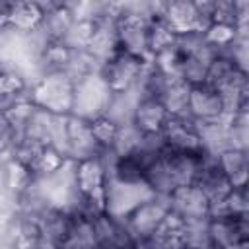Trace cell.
Instances as JSON below:
<instances>
[{"instance_id":"1","label":"cell","mask_w":249,"mask_h":249,"mask_svg":"<svg viewBox=\"0 0 249 249\" xmlns=\"http://www.w3.org/2000/svg\"><path fill=\"white\" fill-rule=\"evenodd\" d=\"M76 208L84 214L97 216L105 212V187H107V163L103 156H93L76 161Z\"/></svg>"},{"instance_id":"2","label":"cell","mask_w":249,"mask_h":249,"mask_svg":"<svg viewBox=\"0 0 249 249\" xmlns=\"http://www.w3.org/2000/svg\"><path fill=\"white\" fill-rule=\"evenodd\" d=\"M31 103L51 115H72L74 82L64 72H49L39 76L27 91Z\"/></svg>"},{"instance_id":"3","label":"cell","mask_w":249,"mask_h":249,"mask_svg":"<svg viewBox=\"0 0 249 249\" xmlns=\"http://www.w3.org/2000/svg\"><path fill=\"white\" fill-rule=\"evenodd\" d=\"M150 62V58H142L119 49L111 58L101 62L99 76L113 93H124L140 84Z\"/></svg>"},{"instance_id":"4","label":"cell","mask_w":249,"mask_h":249,"mask_svg":"<svg viewBox=\"0 0 249 249\" xmlns=\"http://www.w3.org/2000/svg\"><path fill=\"white\" fill-rule=\"evenodd\" d=\"M113 91L101 80L99 74L88 76L74 84V105L72 115L84 121H93L107 113Z\"/></svg>"},{"instance_id":"5","label":"cell","mask_w":249,"mask_h":249,"mask_svg":"<svg viewBox=\"0 0 249 249\" xmlns=\"http://www.w3.org/2000/svg\"><path fill=\"white\" fill-rule=\"evenodd\" d=\"M156 196L146 183H126L107 175L105 187V214L123 220L144 200Z\"/></svg>"},{"instance_id":"6","label":"cell","mask_w":249,"mask_h":249,"mask_svg":"<svg viewBox=\"0 0 249 249\" xmlns=\"http://www.w3.org/2000/svg\"><path fill=\"white\" fill-rule=\"evenodd\" d=\"M167 212H169L167 198L156 195V196L144 200L142 204H138L134 210H130L123 218V224L136 241H142V239L150 237L160 228V224L163 222Z\"/></svg>"},{"instance_id":"7","label":"cell","mask_w":249,"mask_h":249,"mask_svg":"<svg viewBox=\"0 0 249 249\" xmlns=\"http://www.w3.org/2000/svg\"><path fill=\"white\" fill-rule=\"evenodd\" d=\"M187 117L193 119L196 124H206V123H222L230 115L226 111V103L222 95L208 84H198V86H191Z\"/></svg>"},{"instance_id":"8","label":"cell","mask_w":249,"mask_h":249,"mask_svg":"<svg viewBox=\"0 0 249 249\" xmlns=\"http://www.w3.org/2000/svg\"><path fill=\"white\" fill-rule=\"evenodd\" d=\"M169 210L175 212L179 218L185 222H204L210 218V200L202 193V189L195 183L177 187L169 196H167Z\"/></svg>"},{"instance_id":"9","label":"cell","mask_w":249,"mask_h":249,"mask_svg":"<svg viewBox=\"0 0 249 249\" xmlns=\"http://www.w3.org/2000/svg\"><path fill=\"white\" fill-rule=\"evenodd\" d=\"M161 19L169 25V29H171L177 37L202 33L204 27L208 25L206 19H204L202 14H200L198 2H193V0L165 2Z\"/></svg>"},{"instance_id":"10","label":"cell","mask_w":249,"mask_h":249,"mask_svg":"<svg viewBox=\"0 0 249 249\" xmlns=\"http://www.w3.org/2000/svg\"><path fill=\"white\" fill-rule=\"evenodd\" d=\"M161 138H163L165 148H169V150L185 152V154H206L202 148V142H200L198 126L187 115H181V117L169 115L165 126L161 130Z\"/></svg>"},{"instance_id":"11","label":"cell","mask_w":249,"mask_h":249,"mask_svg":"<svg viewBox=\"0 0 249 249\" xmlns=\"http://www.w3.org/2000/svg\"><path fill=\"white\" fill-rule=\"evenodd\" d=\"M66 156L74 161L101 156V150L91 134L89 121L74 115L66 117Z\"/></svg>"},{"instance_id":"12","label":"cell","mask_w":249,"mask_h":249,"mask_svg":"<svg viewBox=\"0 0 249 249\" xmlns=\"http://www.w3.org/2000/svg\"><path fill=\"white\" fill-rule=\"evenodd\" d=\"M210 245L226 249L235 241L249 239V216H214L206 222Z\"/></svg>"},{"instance_id":"13","label":"cell","mask_w":249,"mask_h":249,"mask_svg":"<svg viewBox=\"0 0 249 249\" xmlns=\"http://www.w3.org/2000/svg\"><path fill=\"white\" fill-rule=\"evenodd\" d=\"M43 19H45V4L41 0H16L10 2L6 29L19 35H31L37 29H41Z\"/></svg>"},{"instance_id":"14","label":"cell","mask_w":249,"mask_h":249,"mask_svg":"<svg viewBox=\"0 0 249 249\" xmlns=\"http://www.w3.org/2000/svg\"><path fill=\"white\" fill-rule=\"evenodd\" d=\"M167 119H169V113L165 111V107L158 97L140 95L134 105L130 124L140 134H161Z\"/></svg>"},{"instance_id":"15","label":"cell","mask_w":249,"mask_h":249,"mask_svg":"<svg viewBox=\"0 0 249 249\" xmlns=\"http://www.w3.org/2000/svg\"><path fill=\"white\" fill-rule=\"evenodd\" d=\"M45 4V19L41 25L43 35L49 41H64L68 29L76 21L72 2H43Z\"/></svg>"},{"instance_id":"16","label":"cell","mask_w":249,"mask_h":249,"mask_svg":"<svg viewBox=\"0 0 249 249\" xmlns=\"http://www.w3.org/2000/svg\"><path fill=\"white\" fill-rule=\"evenodd\" d=\"M39 224H41V235L43 241L53 245L54 249H60L68 237L70 224H72V212L64 208H54L47 206L39 214Z\"/></svg>"},{"instance_id":"17","label":"cell","mask_w":249,"mask_h":249,"mask_svg":"<svg viewBox=\"0 0 249 249\" xmlns=\"http://www.w3.org/2000/svg\"><path fill=\"white\" fill-rule=\"evenodd\" d=\"M195 185H198L202 189V193L208 196L210 204H218V202L226 200V196L233 189V185L222 173V169L218 167V163H216V160L212 156L202 163V167H200V171L196 175Z\"/></svg>"},{"instance_id":"18","label":"cell","mask_w":249,"mask_h":249,"mask_svg":"<svg viewBox=\"0 0 249 249\" xmlns=\"http://www.w3.org/2000/svg\"><path fill=\"white\" fill-rule=\"evenodd\" d=\"M222 173L233 187H247L249 179V152L239 148H226L214 156Z\"/></svg>"},{"instance_id":"19","label":"cell","mask_w":249,"mask_h":249,"mask_svg":"<svg viewBox=\"0 0 249 249\" xmlns=\"http://www.w3.org/2000/svg\"><path fill=\"white\" fill-rule=\"evenodd\" d=\"M189 91H191V86L185 80L165 76L161 89L158 93V99L161 101V105L171 117H181V115H187Z\"/></svg>"},{"instance_id":"20","label":"cell","mask_w":249,"mask_h":249,"mask_svg":"<svg viewBox=\"0 0 249 249\" xmlns=\"http://www.w3.org/2000/svg\"><path fill=\"white\" fill-rule=\"evenodd\" d=\"M84 51H88L97 62H105L107 58H111L119 51L115 23L113 21H99L93 37L89 39V43Z\"/></svg>"},{"instance_id":"21","label":"cell","mask_w":249,"mask_h":249,"mask_svg":"<svg viewBox=\"0 0 249 249\" xmlns=\"http://www.w3.org/2000/svg\"><path fill=\"white\" fill-rule=\"evenodd\" d=\"M29 80L23 72L12 66H0V109L19 97H25L29 91Z\"/></svg>"},{"instance_id":"22","label":"cell","mask_w":249,"mask_h":249,"mask_svg":"<svg viewBox=\"0 0 249 249\" xmlns=\"http://www.w3.org/2000/svg\"><path fill=\"white\" fill-rule=\"evenodd\" d=\"M200 35H202L204 45L210 47L216 54H220V53H226L239 35H249V33L239 31L231 23H208Z\"/></svg>"},{"instance_id":"23","label":"cell","mask_w":249,"mask_h":249,"mask_svg":"<svg viewBox=\"0 0 249 249\" xmlns=\"http://www.w3.org/2000/svg\"><path fill=\"white\" fill-rule=\"evenodd\" d=\"M177 39L179 37L169 29V25L161 18L150 19V23H148V53H150V58L156 56L161 51L171 49L177 43Z\"/></svg>"},{"instance_id":"24","label":"cell","mask_w":249,"mask_h":249,"mask_svg":"<svg viewBox=\"0 0 249 249\" xmlns=\"http://www.w3.org/2000/svg\"><path fill=\"white\" fill-rule=\"evenodd\" d=\"M37 107L31 103V99L25 95V97H19V99H14L10 103H6L2 109H0V115L21 134L25 124L31 121V117L35 115Z\"/></svg>"},{"instance_id":"25","label":"cell","mask_w":249,"mask_h":249,"mask_svg":"<svg viewBox=\"0 0 249 249\" xmlns=\"http://www.w3.org/2000/svg\"><path fill=\"white\" fill-rule=\"evenodd\" d=\"M89 126H91V134H93V138H95L101 154L103 152H111L113 146H115V140L119 136L121 124L103 115V117H97V119L89 121Z\"/></svg>"},{"instance_id":"26","label":"cell","mask_w":249,"mask_h":249,"mask_svg":"<svg viewBox=\"0 0 249 249\" xmlns=\"http://www.w3.org/2000/svg\"><path fill=\"white\" fill-rule=\"evenodd\" d=\"M66 160H70V158L62 156L56 148L45 146V148L39 152V156L35 158V161H33V165H31V171H33V175H35L37 179H41V177H47V175L58 171V169L64 165Z\"/></svg>"},{"instance_id":"27","label":"cell","mask_w":249,"mask_h":249,"mask_svg":"<svg viewBox=\"0 0 249 249\" xmlns=\"http://www.w3.org/2000/svg\"><path fill=\"white\" fill-rule=\"evenodd\" d=\"M19 140H21V134L0 115V160L2 161L12 158Z\"/></svg>"},{"instance_id":"28","label":"cell","mask_w":249,"mask_h":249,"mask_svg":"<svg viewBox=\"0 0 249 249\" xmlns=\"http://www.w3.org/2000/svg\"><path fill=\"white\" fill-rule=\"evenodd\" d=\"M226 249H249V239H243V241H235V243L228 245Z\"/></svg>"},{"instance_id":"29","label":"cell","mask_w":249,"mask_h":249,"mask_svg":"<svg viewBox=\"0 0 249 249\" xmlns=\"http://www.w3.org/2000/svg\"><path fill=\"white\" fill-rule=\"evenodd\" d=\"M27 249H54V247L49 245V243H45V241H41V243H35V245H31V247H27Z\"/></svg>"},{"instance_id":"30","label":"cell","mask_w":249,"mask_h":249,"mask_svg":"<svg viewBox=\"0 0 249 249\" xmlns=\"http://www.w3.org/2000/svg\"><path fill=\"white\" fill-rule=\"evenodd\" d=\"M0 66H2V58H0Z\"/></svg>"}]
</instances>
